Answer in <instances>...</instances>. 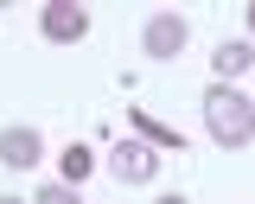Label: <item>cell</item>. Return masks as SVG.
I'll list each match as a JSON object with an SVG mask.
<instances>
[{
  "label": "cell",
  "instance_id": "obj_5",
  "mask_svg": "<svg viewBox=\"0 0 255 204\" xmlns=\"http://www.w3.org/2000/svg\"><path fill=\"white\" fill-rule=\"evenodd\" d=\"M109 166H115V179H128V185H153V179H159V147L122 140V147L109 153Z\"/></svg>",
  "mask_w": 255,
  "mask_h": 204
},
{
  "label": "cell",
  "instance_id": "obj_9",
  "mask_svg": "<svg viewBox=\"0 0 255 204\" xmlns=\"http://www.w3.org/2000/svg\"><path fill=\"white\" fill-rule=\"evenodd\" d=\"M32 204H77V185H38Z\"/></svg>",
  "mask_w": 255,
  "mask_h": 204
},
{
  "label": "cell",
  "instance_id": "obj_4",
  "mask_svg": "<svg viewBox=\"0 0 255 204\" xmlns=\"http://www.w3.org/2000/svg\"><path fill=\"white\" fill-rule=\"evenodd\" d=\"M45 160V134L26 128V121H13V128H0V166L6 172H32Z\"/></svg>",
  "mask_w": 255,
  "mask_h": 204
},
{
  "label": "cell",
  "instance_id": "obj_6",
  "mask_svg": "<svg viewBox=\"0 0 255 204\" xmlns=\"http://www.w3.org/2000/svg\"><path fill=\"white\" fill-rule=\"evenodd\" d=\"M211 70H217V83L249 77V70H255V45H249V38H223L217 51H211Z\"/></svg>",
  "mask_w": 255,
  "mask_h": 204
},
{
  "label": "cell",
  "instance_id": "obj_10",
  "mask_svg": "<svg viewBox=\"0 0 255 204\" xmlns=\"http://www.w3.org/2000/svg\"><path fill=\"white\" fill-rule=\"evenodd\" d=\"M153 204H191V198H179V192H159V198Z\"/></svg>",
  "mask_w": 255,
  "mask_h": 204
},
{
  "label": "cell",
  "instance_id": "obj_11",
  "mask_svg": "<svg viewBox=\"0 0 255 204\" xmlns=\"http://www.w3.org/2000/svg\"><path fill=\"white\" fill-rule=\"evenodd\" d=\"M243 19H249V45H255V0H249V6H243Z\"/></svg>",
  "mask_w": 255,
  "mask_h": 204
},
{
  "label": "cell",
  "instance_id": "obj_3",
  "mask_svg": "<svg viewBox=\"0 0 255 204\" xmlns=\"http://www.w3.org/2000/svg\"><path fill=\"white\" fill-rule=\"evenodd\" d=\"M185 38H191V26L172 6H159V13H147V26H140V51H147V58H179Z\"/></svg>",
  "mask_w": 255,
  "mask_h": 204
},
{
  "label": "cell",
  "instance_id": "obj_1",
  "mask_svg": "<svg viewBox=\"0 0 255 204\" xmlns=\"http://www.w3.org/2000/svg\"><path fill=\"white\" fill-rule=\"evenodd\" d=\"M198 108H204V134L217 140V147H249L255 140V102L236 83H211Z\"/></svg>",
  "mask_w": 255,
  "mask_h": 204
},
{
  "label": "cell",
  "instance_id": "obj_12",
  "mask_svg": "<svg viewBox=\"0 0 255 204\" xmlns=\"http://www.w3.org/2000/svg\"><path fill=\"white\" fill-rule=\"evenodd\" d=\"M0 204H26V198H13V192H0Z\"/></svg>",
  "mask_w": 255,
  "mask_h": 204
},
{
  "label": "cell",
  "instance_id": "obj_8",
  "mask_svg": "<svg viewBox=\"0 0 255 204\" xmlns=\"http://www.w3.org/2000/svg\"><path fill=\"white\" fill-rule=\"evenodd\" d=\"M128 121H134V128H140V134L153 140V147H185V140L172 134V128H153V121H147V115H140V108H134V115H128Z\"/></svg>",
  "mask_w": 255,
  "mask_h": 204
},
{
  "label": "cell",
  "instance_id": "obj_7",
  "mask_svg": "<svg viewBox=\"0 0 255 204\" xmlns=\"http://www.w3.org/2000/svg\"><path fill=\"white\" fill-rule=\"evenodd\" d=\"M58 166H64V185H83V179L96 172V153L83 147V140H70V147L58 153Z\"/></svg>",
  "mask_w": 255,
  "mask_h": 204
},
{
  "label": "cell",
  "instance_id": "obj_2",
  "mask_svg": "<svg viewBox=\"0 0 255 204\" xmlns=\"http://www.w3.org/2000/svg\"><path fill=\"white\" fill-rule=\"evenodd\" d=\"M38 32L51 38V45H83V38H90V6H77V0H45V6H38Z\"/></svg>",
  "mask_w": 255,
  "mask_h": 204
}]
</instances>
